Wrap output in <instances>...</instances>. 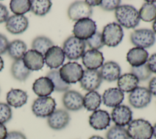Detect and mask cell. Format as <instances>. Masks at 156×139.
<instances>
[{
  "label": "cell",
  "mask_w": 156,
  "mask_h": 139,
  "mask_svg": "<svg viewBox=\"0 0 156 139\" xmlns=\"http://www.w3.org/2000/svg\"><path fill=\"white\" fill-rule=\"evenodd\" d=\"M28 96L27 92L20 89H11L6 96V100L9 106L20 108L27 102Z\"/></svg>",
  "instance_id": "cb8c5ba5"
},
{
  "label": "cell",
  "mask_w": 156,
  "mask_h": 139,
  "mask_svg": "<svg viewBox=\"0 0 156 139\" xmlns=\"http://www.w3.org/2000/svg\"><path fill=\"white\" fill-rule=\"evenodd\" d=\"M124 36L121 26L116 23L107 24L103 29L102 37L104 45L109 47H115L122 41Z\"/></svg>",
  "instance_id": "277c9868"
},
{
  "label": "cell",
  "mask_w": 156,
  "mask_h": 139,
  "mask_svg": "<svg viewBox=\"0 0 156 139\" xmlns=\"http://www.w3.org/2000/svg\"><path fill=\"white\" fill-rule=\"evenodd\" d=\"M85 2L90 6L91 7V6H99L101 1H85Z\"/></svg>",
  "instance_id": "f6af8a7d"
},
{
  "label": "cell",
  "mask_w": 156,
  "mask_h": 139,
  "mask_svg": "<svg viewBox=\"0 0 156 139\" xmlns=\"http://www.w3.org/2000/svg\"><path fill=\"white\" fill-rule=\"evenodd\" d=\"M27 45L23 41L16 39L9 43L7 48V53L10 57L16 60L21 59L23 58L26 52Z\"/></svg>",
  "instance_id": "484cf974"
},
{
  "label": "cell",
  "mask_w": 156,
  "mask_h": 139,
  "mask_svg": "<svg viewBox=\"0 0 156 139\" xmlns=\"http://www.w3.org/2000/svg\"><path fill=\"white\" fill-rule=\"evenodd\" d=\"M11 73L15 79L20 81H24L29 77L30 70L25 66L23 59H21L14 61L12 63L11 66Z\"/></svg>",
  "instance_id": "4316f807"
},
{
  "label": "cell",
  "mask_w": 156,
  "mask_h": 139,
  "mask_svg": "<svg viewBox=\"0 0 156 139\" xmlns=\"http://www.w3.org/2000/svg\"><path fill=\"white\" fill-rule=\"evenodd\" d=\"M101 101V96L97 91H89L83 97V107L88 111H96L100 107Z\"/></svg>",
  "instance_id": "83f0119b"
},
{
  "label": "cell",
  "mask_w": 156,
  "mask_h": 139,
  "mask_svg": "<svg viewBox=\"0 0 156 139\" xmlns=\"http://www.w3.org/2000/svg\"><path fill=\"white\" fill-rule=\"evenodd\" d=\"M96 24L92 19L83 18L77 21L73 27V34L76 37L86 40L96 32Z\"/></svg>",
  "instance_id": "ba28073f"
},
{
  "label": "cell",
  "mask_w": 156,
  "mask_h": 139,
  "mask_svg": "<svg viewBox=\"0 0 156 139\" xmlns=\"http://www.w3.org/2000/svg\"><path fill=\"white\" fill-rule=\"evenodd\" d=\"M85 43L91 48L97 50L102 48L104 45L102 34L99 32H96L91 37L85 40Z\"/></svg>",
  "instance_id": "d590c367"
},
{
  "label": "cell",
  "mask_w": 156,
  "mask_h": 139,
  "mask_svg": "<svg viewBox=\"0 0 156 139\" xmlns=\"http://www.w3.org/2000/svg\"><path fill=\"white\" fill-rule=\"evenodd\" d=\"M32 89L39 97H47L54 91V86L53 83L48 77H41L34 81Z\"/></svg>",
  "instance_id": "44dd1931"
},
{
  "label": "cell",
  "mask_w": 156,
  "mask_h": 139,
  "mask_svg": "<svg viewBox=\"0 0 156 139\" xmlns=\"http://www.w3.org/2000/svg\"><path fill=\"white\" fill-rule=\"evenodd\" d=\"M139 80L132 73H124L118 79V87L122 92H131L138 87Z\"/></svg>",
  "instance_id": "d4e9b609"
},
{
  "label": "cell",
  "mask_w": 156,
  "mask_h": 139,
  "mask_svg": "<svg viewBox=\"0 0 156 139\" xmlns=\"http://www.w3.org/2000/svg\"><path fill=\"white\" fill-rule=\"evenodd\" d=\"M127 131L132 139H151L152 137V126L144 119L132 121L128 125Z\"/></svg>",
  "instance_id": "7a4b0ae2"
},
{
  "label": "cell",
  "mask_w": 156,
  "mask_h": 139,
  "mask_svg": "<svg viewBox=\"0 0 156 139\" xmlns=\"http://www.w3.org/2000/svg\"><path fill=\"white\" fill-rule=\"evenodd\" d=\"M121 2V1L119 0H104L101 1L99 6L104 10L112 11L113 10H116L120 6Z\"/></svg>",
  "instance_id": "74e56055"
},
{
  "label": "cell",
  "mask_w": 156,
  "mask_h": 139,
  "mask_svg": "<svg viewBox=\"0 0 156 139\" xmlns=\"http://www.w3.org/2000/svg\"><path fill=\"white\" fill-rule=\"evenodd\" d=\"M30 2V11L38 16L45 15L52 6V2L49 0H32Z\"/></svg>",
  "instance_id": "4dcf8cb0"
},
{
  "label": "cell",
  "mask_w": 156,
  "mask_h": 139,
  "mask_svg": "<svg viewBox=\"0 0 156 139\" xmlns=\"http://www.w3.org/2000/svg\"><path fill=\"white\" fill-rule=\"evenodd\" d=\"M9 6L10 10L15 15H23L30 10L31 2L29 0H12Z\"/></svg>",
  "instance_id": "d6a6232c"
},
{
  "label": "cell",
  "mask_w": 156,
  "mask_h": 139,
  "mask_svg": "<svg viewBox=\"0 0 156 139\" xmlns=\"http://www.w3.org/2000/svg\"><path fill=\"white\" fill-rule=\"evenodd\" d=\"M93 9L85 1H76L72 3L68 9V15L73 21H79L81 19L91 17Z\"/></svg>",
  "instance_id": "30bf717a"
},
{
  "label": "cell",
  "mask_w": 156,
  "mask_h": 139,
  "mask_svg": "<svg viewBox=\"0 0 156 139\" xmlns=\"http://www.w3.org/2000/svg\"><path fill=\"white\" fill-rule=\"evenodd\" d=\"M88 139H104V138L99 135H93L91 137H90Z\"/></svg>",
  "instance_id": "c3c4849f"
},
{
  "label": "cell",
  "mask_w": 156,
  "mask_h": 139,
  "mask_svg": "<svg viewBox=\"0 0 156 139\" xmlns=\"http://www.w3.org/2000/svg\"><path fill=\"white\" fill-rule=\"evenodd\" d=\"M102 80L112 82L119 78L121 75V67L114 61H107L101 67L99 71Z\"/></svg>",
  "instance_id": "7402d4cb"
},
{
  "label": "cell",
  "mask_w": 156,
  "mask_h": 139,
  "mask_svg": "<svg viewBox=\"0 0 156 139\" xmlns=\"http://www.w3.org/2000/svg\"><path fill=\"white\" fill-rule=\"evenodd\" d=\"M102 82V78L99 70L87 69L83 70L80 85L84 90L93 91L98 89Z\"/></svg>",
  "instance_id": "8fae6325"
},
{
  "label": "cell",
  "mask_w": 156,
  "mask_h": 139,
  "mask_svg": "<svg viewBox=\"0 0 156 139\" xmlns=\"http://www.w3.org/2000/svg\"><path fill=\"white\" fill-rule=\"evenodd\" d=\"M107 139H130L127 129L124 127L113 126L106 133Z\"/></svg>",
  "instance_id": "836d02e7"
},
{
  "label": "cell",
  "mask_w": 156,
  "mask_h": 139,
  "mask_svg": "<svg viewBox=\"0 0 156 139\" xmlns=\"http://www.w3.org/2000/svg\"><path fill=\"white\" fill-rule=\"evenodd\" d=\"M62 103L66 110L73 111H78L83 107V97L76 91L68 90L62 97Z\"/></svg>",
  "instance_id": "5bb4252c"
},
{
  "label": "cell",
  "mask_w": 156,
  "mask_h": 139,
  "mask_svg": "<svg viewBox=\"0 0 156 139\" xmlns=\"http://www.w3.org/2000/svg\"><path fill=\"white\" fill-rule=\"evenodd\" d=\"M7 135L6 127L2 123H0V139H5Z\"/></svg>",
  "instance_id": "ee69618b"
},
{
  "label": "cell",
  "mask_w": 156,
  "mask_h": 139,
  "mask_svg": "<svg viewBox=\"0 0 156 139\" xmlns=\"http://www.w3.org/2000/svg\"><path fill=\"white\" fill-rule=\"evenodd\" d=\"M148 89L149 90L151 94L156 96V77H153L149 83V88Z\"/></svg>",
  "instance_id": "7bdbcfd3"
},
{
  "label": "cell",
  "mask_w": 156,
  "mask_h": 139,
  "mask_svg": "<svg viewBox=\"0 0 156 139\" xmlns=\"http://www.w3.org/2000/svg\"><path fill=\"white\" fill-rule=\"evenodd\" d=\"M152 94L145 87L138 86L129 96V102L135 108H143L147 107L151 102Z\"/></svg>",
  "instance_id": "9c48e42d"
},
{
  "label": "cell",
  "mask_w": 156,
  "mask_h": 139,
  "mask_svg": "<svg viewBox=\"0 0 156 139\" xmlns=\"http://www.w3.org/2000/svg\"><path fill=\"white\" fill-rule=\"evenodd\" d=\"M9 44V42L7 37L4 35L0 34V54L5 53L7 51Z\"/></svg>",
  "instance_id": "f35d334b"
},
{
  "label": "cell",
  "mask_w": 156,
  "mask_h": 139,
  "mask_svg": "<svg viewBox=\"0 0 156 139\" xmlns=\"http://www.w3.org/2000/svg\"><path fill=\"white\" fill-rule=\"evenodd\" d=\"M130 39L132 44L144 49L150 48L155 42L153 31L146 28L135 30L131 33Z\"/></svg>",
  "instance_id": "52a82bcc"
},
{
  "label": "cell",
  "mask_w": 156,
  "mask_h": 139,
  "mask_svg": "<svg viewBox=\"0 0 156 139\" xmlns=\"http://www.w3.org/2000/svg\"><path fill=\"white\" fill-rule=\"evenodd\" d=\"M111 116L116 126L124 127L132 121V111L128 106L119 105L113 108Z\"/></svg>",
  "instance_id": "4fadbf2b"
},
{
  "label": "cell",
  "mask_w": 156,
  "mask_h": 139,
  "mask_svg": "<svg viewBox=\"0 0 156 139\" xmlns=\"http://www.w3.org/2000/svg\"><path fill=\"white\" fill-rule=\"evenodd\" d=\"M4 68V61L2 58L0 56V72Z\"/></svg>",
  "instance_id": "7dc6e473"
},
{
  "label": "cell",
  "mask_w": 156,
  "mask_h": 139,
  "mask_svg": "<svg viewBox=\"0 0 156 139\" xmlns=\"http://www.w3.org/2000/svg\"><path fill=\"white\" fill-rule=\"evenodd\" d=\"M154 1H147L144 3L140 9V19L146 22H151L156 18V5Z\"/></svg>",
  "instance_id": "f1b7e54d"
},
{
  "label": "cell",
  "mask_w": 156,
  "mask_h": 139,
  "mask_svg": "<svg viewBox=\"0 0 156 139\" xmlns=\"http://www.w3.org/2000/svg\"><path fill=\"white\" fill-rule=\"evenodd\" d=\"M148 57L149 53L145 49L136 47L129 50L126 59L132 67H139L146 63Z\"/></svg>",
  "instance_id": "ffe728a7"
},
{
  "label": "cell",
  "mask_w": 156,
  "mask_h": 139,
  "mask_svg": "<svg viewBox=\"0 0 156 139\" xmlns=\"http://www.w3.org/2000/svg\"><path fill=\"white\" fill-rule=\"evenodd\" d=\"M9 18V11L7 7L0 3V23L6 22Z\"/></svg>",
  "instance_id": "ab89813d"
},
{
  "label": "cell",
  "mask_w": 156,
  "mask_h": 139,
  "mask_svg": "<svg viewBox=\"0 0 156 139\" xmlns=\"http://www.w3.org/2000/svg\"><path fill=\"white\" fill-rule=\"evenodd\" d=\"M60 78L63 81L70 85L80 81L83 70L80 64L76 62H68L61 67L58 70Z\"/></svg>",
  "instance_id": "5b68a950"
},
{
  "label": "cell",
  "mask_w": 156,
  "mask_h": 139,
  "mask_svg": "<svg viewBox=\"0 0 156 139\" xmlns=\"http://www.w3.org/2000/svg\"><path fill=\"white\" fill-rule=\"evenodd\" d=\"M111 118L109 113L103 110L94 111L89 118L90 126L95 130H102L110 126Z\"/></svg>",
  "instance_id": "d6986e66"
},
{
  "label": "cell",
  "mask_w": 156,
  "mask_h": 139,
  "mask_svg": "<svg viewBox=\"0 0 156 139\" xmlns=\"http://www.w3.org/2000/svg\"><path fill=\"white\" fill-rule=\"evenodd\" d=\"M124 98V93L116 88H111L105 90L102 95V101L108 107H115L119 105Z\"/></svg>",
  "instance_id": "603a6c76"
},
{
  "label": "cell",
  "mask_w": 156,
  "mask_h": 139,
  "mask_svg": "<svg viewBox=\"0 0 156 139\" xmlns=\"http://www.w3.org/2000/svg\"><path fill=\"white\" fill-rule=\"evenodd\" d=\"M152 29H153V32L154 34H156V18L154 21V23L152 24Z\"/></svg>",
  "instance_id": "681fc988"
},
{
  "label": "cell",
  "mask_w": 156,
  "mask_h": 139,
  "mask_svg": "<svg viewBox=\"0 0 156 139\" xmlns=\"http://www.w3.org/2000/svg\"><path fill=\"white\" fill-rule=\"evenodd\" d=\"M115 17L119 24L127 29L135 28L140 23L138 11L132 6H119L115 12Z\"/></svg>",
  "instance_id": "6da1fadb"
},
{
  "label": "cell",
  "mask_w": 156,
  "mask_h": 139,
  "mask_svg": "<svg viewBox=\"0 0 156 139\" xmlns=\"http://www.w3.org/2000/svg\"><path fill=\"white\" fill-rule=\"evenodd\" d=\"M130 71L132 74L137 77L139 81L147 80L150 78L152 74L147 63L139 67H132Z\"/></svg>",
  "instance_id": "e575fe53"
},
{
  "label": "cell",
  "mask_w": 156,
  "mask_h": 139,
  "mask_svg": "<svg viewBox=\"0 0 156 139\" xmlns=\"http://www.w3.org/2000/svg\"><path fill=\"white\" fill-rule=\"evenodd\" d=\"M28 26V19L24 15H12L5 22L6 29L12 34H20L24 32L27 29Z\"/></svg>",
  "instance_id": "9a60e30c"
},
{
  "label": "cell",
  "mask_w": 156,
  "mask_h": 139,
  "mask_svg": "<svg viewBox=\"0 0 156 139\" xmlns=\"http://www.w3.org/2000/svg\"><path fill=\"white\" fill-rule=\"evenodd\" d=\"M52 46L53 42L48 37L45 36L36 37L32 42V48L44 56L46 52Z\"/></svg>",
  "instance_id": "f546056e"
},
{
  "label": "cell",
  "mask_w": 156,
  "mask_h": 139,
  "mask_svg": "<svg viewBox=\"0 0 156 139\" xmlns=\"http://www.w3.org/2000/svg\"><path fill=\"white\" fill-rule=\"evenodd\" d=\"M22 59L25 66L29 70L32 71L41 70L44 64L43 56L32 49L26 51Z\"/></svg>",
  "instance_id": "ac0fdd59"
},
{
  "label": "cell",
  "mask_w": 156,
  "mask_h": 139,
  "mask_svg": "<svg viewBox=\"0 0 156 139\" xmlns=\"http://www.w3.org/2000/svg\"><path fill=\"white\" fill-rule=\"evenodd\" d=\"M104 60L102 53L97 50H88L82 56V63L88 70H97L102 67Z\"/></svg>",
  "instance_id": "e0dca14e"
},
{
  "label": "cell",
  "mask_w": 156,
  "mask_h": 139,
  "mask_svg": "<svg viewBox=\"0 0 156 139\" xmlns=\"http://www.w3.org/2000/svg\"><path fill=\"white\" fill-rule=\"evenodd\" d=\"M63 49L58 46H52L44 55V62L51 69H57L61 66L65 61Z\"/></svg>",
  "instance_id": "2e32d148"
},
{
  "label": "cell",
  "mask_w": 156,
  "mask_h": 139,
  "mask_svg": "<svg viewBox=\"0 0 156 139\" xmlns=\"http://www.w3.org/2000/svg\"><path fill=\"white\" fill-rule=\"evenodd\" d=\"M147 64L151 71L156 73V53L152 54L147 59Z\"/></svg>",
  "instance_id": "b9f144b4"
},
{
  "label": "cell",
  "mask_w": 156,
  "mask_h": 139,
  "mask_svg": "<svg viewBox=\"0 0 156 139\" xmlns=\"http://www.w3.org/2000/svg\"><path fill=\"white\" fill-rule=\"evenodd\" d=\"M0 91H1V89H0Z\"/></svg>",
  "instance_id": "f907efd6"
},
{
  "label": "cell",
  "mask_w": 156,
  "mask_h": 139,
  "mask_svg": "<svg viewBox=\"0 0 156 139\" xmlns=\"http://www.w3.org/2000/svg\"><path fill=\"white\" fill-rule=\"evenodd\" d=\"M46 77H48L53 83L54 90L57 92H66L70 88V85L65 83L60 78L58 70H52L49 71Z\"/></svg>",
  "instance_id": "1f68e13d"
},
{
  "label": "cell",
  "mask_w": 156,
  "mask_h": 139,
  "mask_svg": "<svg viewBox=\"0 0 156 139\" xmlns=\"http://www.w3.org/2000/svg\"><path fill=\"white\" fill-rule=\"evenodd\" d=\"M5 139H27L26 137L21 132L11 131L7 133Z\"/></svg>",
  "instance_id": "60d3db41"
},
{
  "label": "cell",
  "mask_w": 156,
  "mask_h": 139,
  "mask_svg": "<svg viewBox=\"0 0 156 139\" xmlns=\"http://www.w3.org/2000/svg\"><path fill=\"white\" fill-rule=\"evenodd\" d=\"M86 43L75 36L68 37L63 45V51L65 56L69 60H77L82 56L85 53Z\"/></svg>",
  "instance_id": "3957f363"
},
{
  "label": "cell",
  "mask_w": 156,
  "mask_h": 139,
  "mask_svg": "<svg viewBox=\"0 0 156 139\" xmlns=\"http://www.w3.org/2000/svg\"><path fill=\"white\" fill-rule=\"evenodd\" d=\"M70 116L68 112L63 109L55 110L48 117L47 122L49 127L53 130H59L65 128L69 124Z\"/></svg>",
  "instance_id": "7c38bea8"
},
{
  "label": "cell",
  "mask_w": 156,
  "mask_h": 139,
  "mask_svg": "<svg viewBox=\"0 0 156 139\" xmlns=\"http://www.w3.org/2000/svg\"><path fill=\"white\" fill-rule=\"evenodd\" d=\"M152 136L154 137V138L156 139V123L154 125V127H152Z\"/></svg>",
  "instance_id": "bcb514c9"
},
{
  "label": "cell",
  "mask_w": 156,
  "mask_h": 139,
  "mask_svg": "<svg viewBox=\"0 0 156 139\" xmlns=\"http://www.w3.org/2000/svg\"><path fill=\"white\" fill-rule=\"evenodd\" d=\"M12 117L10 107L5 103L0 102V123L4 124L9 121Z\"/></svg>",
  "instance_id": "8d00e7d4"
},
{
  "label": "cell",
  "mask_w": 156,
  "mask_h": 139,
  "mask_svg": "<svg viewBox=\"0 0 156 139\" xmlns=\"http://www.w3.org/2000/svg\"><path fill=\"white\" fill-rule=\"evenodd\" d=\"M56 107L55 100L50 97H41L36 99L32 105V111L34 115L39 118L49 117Z\"/></svg>",
  "instance_id": "8992f818"
}]
</instances>
